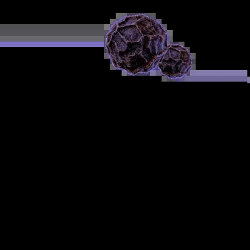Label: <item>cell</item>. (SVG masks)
<instances>
[{"label":"cell","instance_id":"cell-11","mask_svg":"<svg viewBox=\"0 0 250 250\" xmlns=\"http://www.w3.org/2000/svg\"><path fill=\"white\" fill-rule=\"evenodd\" d=\"M180 59L184 63H186V64H191V57L189 55V52L187 50L180 52Z\"/></svg>","mask_w":250,"mask_h":250},{"label":"cell","instance_id":"cell-3","mask_svg":"<svg viewBox=\"0 0 250 250\" xmlns=\"http://www.w3.org/2000/svg\"><path fill=\"white\" fill-rule=\"evenodd\" d=\"M157 21L150 19L148 17L143 16L140 20H137L135 22V25L141 32L143 36L152 37L157 35L155 30V24Z\"/></svg>","mask_w":250,"mask_h":250},{"label":"cell","instance_id":"cell-13","mask_svg":"<svg viewBox=\"0 0 250 250\" xmlns=\"http://www.w3.org/2000/svg\"><path fill=\"white\" fill-rule=\"evenodd\" d=\"M163 63L165 64H167V65L172 66V67H174V64L177 63V60H174L173 59L169 58L168 60H163Z\"/></svg>","mask_w":250,"mask_h":250},{"label":"cell","instance_id":"cell-5","mask_svg":"<svg viewBox=\"0 0 250 250\" xmlns=\"http://www.w3.org/2000/svg\"><path fill=\"white\" fill-rule=\"evenodd\" d=\"M143 50L141 42H128L127 47L125 51H119V57L121 61H124L126 58L133 55H140Z\"/></svg>","mask_w":250,"mask_h":250},{"label":"cell","instance_id":"cell-9","mask_svg":"<svg viewBox=\"0 0 250 250\" xmlns=\"http://www.w3.org/2000/svg\"><path fill=\"white\" fill-rule=\"evenodd\" d=\"M143 16L144 15H136V16L128 17L124 21L119 23L118 27H124V26L135 24L136 21L140 20V18H143Z\"/></svg>","mask_w":250,"mask_h":250},{"label":"cell","instance_id":"cell-16","mask_svg":"<svg viewBox=\"0 0 250 250\" xmlns=\"http://www.w3.org/2000/svg\"><path fill=\"white\" fill-rule=\"evenodd\" d=\"M172 48H174L175 49H177V50H180V51H184V50H187L186 49L184 48V47H180V46H172Z\"/></svg>","mask_w":250,"mask_h":250},{"label":"cell","instance_id":"cell-4","mask_svg":"<svg viewBox=\"0 0 250 250\" xmlns=\"http://www.w3.org/2000/svg\"><path fill=\"white\" fill-rule=\"evenodd\" d=\"M149 47L154 57L163 55V52L167 48L166 36L164 38L158 35L152 36L150 38Z\"/></svg>","mask_w":250,"mask_h":250},{"label":"cell","instance_id":"cell-10","mask_svg":"<svg viewBox=\"0 0 250 250\" xmlns=\"http://www.w3.org/2000/svg\"><path fill=\"white\" fill-rule=\"evenodd\" d=\"M160 69H162V72H163V74H165V75L169 77L173 76V69H172V66L167 65V64H165L162 62L161 64H160Z\"/></svg>","mask_w":250,"mask_h":250},{"label":"cell","instance_id":"cell-15","mask_svg":"<svg viewBox=\"0 0 250 250\" xmlns=\"http://www.w3.org/2000/svg\"><path fill=\"white\" fill-rule=\"evenodd\" d=\"M170 58V53H169V50L168 49L166 53H165V56H164V60H168V59Z\"/></svg>","mask_w":250,"mask_h":250},{"label":"cell","instance_id":"cell-7","mask_svg":"<svg viewBox=\"0 0 250 250\" xmlns=\"http://www.w3.org/2000/svg\"><path fill=\"white\" fill-rule=\"evenodd\" d=\"M112 40L115 43L119 51H125L127 47L128 42L117 32L112 35Z\"/></svg>","mask_w":250,"mask_h":250},{"label":"cell","instance_id":"cell-1","mask_svg":"<svg viewBox=\"0 0 250 250\" xmlns=\"http://www.w3.org/2000/svg\"><path fill=\"white\" fill-rule=\"evenodd\" d=\"M148 65H149V62L146 61L142 56L141 54L129 57L124 61L117 63V67L123 68L131 73H137V72H140L145 68L148 67Z\"/></svg>","mask_w":250,"mask_h":250},{"label":"cell","instance_id":"cell-6","mask_svg":"<svg viewBox=\"0 0 250 250\" xmlns=\"http://www.w3.org/2000/svg\"><path fill=\"white\" fill-rule=\"evenodd\" d=\"M150 38L151 37L146 36V35H145V36H143V38L140 40V42H141L142 46H143V50H142V56L143 57L147 62H151L155 58V57L152 55V52H151L150 49H149V43H150Z\"/></svg>","mask_w":250,"mask_h":250},{"label":"cell","instance_id":"cell-2","mask_svg":"<svg viewBox=\"0 0 250 250\" xmlns=\"http://www.w3.org/2000/svg\"><path fill=\"white\" fill-rule=\"evenodd\" d=\"M117 32L123 37L128 42H135L140 41L143 35L135 24L131 25L119 27Z\"/></svg>","mask_w":250,"mask_h":250},{"label":"cell","instance_id":"cell-12","mask_svg":"<svg viewBox=\"0 0 250 250\" xmlns=\"http://www.w3.org/2000/svg\"><path fill=\"white\" fill-rule=\"evenodd\" d=\"M169 53H170L171 58L173 59L174 60H180V52L177 49L172 48L169 49Z\"/></svg>","mask_w":250,"mask_h":250},{"label":"cell","instance_id":"cell-8","mask_svg":"<svg viewBox=\"0 0 250 250\" xmlns=\"http://www.w3.org/2000/svg\"><path fill=\"white\" fill-rule=\"evenodd\" d=\"M108 47H109V52H110L111 55H112L114 64H115V67H117V62L118 63L121 62V60H120V57H119L118 49H117L115 43L112 40H111Z\"/></svg>","mask_w":250,"mask_h":250},{"label":"cell","instance_id":"cell-14","mask_svg":"<svg viewBox=\"0 0 250 250\" xmlns=\"http://www.w3.org/2000/svg\"><path fill=\"white\" fill-rule=\"evenodd\" d=\"M188 69H189V64L183 62V64H182V69L181 71H180V73H187V72H188Z\"/></svg>","mask_w":250,"mask_h":250}]
</instances>
